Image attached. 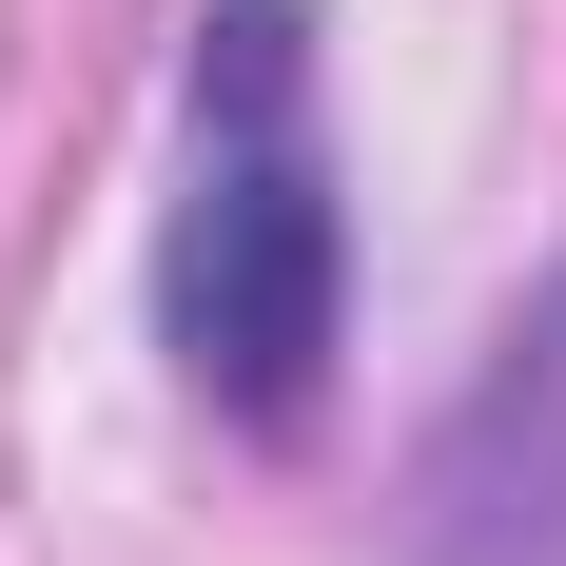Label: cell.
Wrapping results in <instances>:
<instances>
[{
    "label": "cell",
    "instance_id": "7a4b0ae2",
    "mask_svg": "<svg viewBox=\"0 0 566 566\" xmlns=\"http://www.w3.org/2000/svg\"><path fill=\"white\" fill-rule=\"evenodd\" d=\"M410 566H566V293L489 352L450 450L410 489Z\"/></svg>",
    "mask_w": 566,
    "mask_h": 566
},
{
    "label": "cell",
    "instance_id": "6da1fadb",
    "mask_svg": "<svg viewBox=\"0 0 566 566\" xmlns=\"http://www.w3.org/2000/svg\"><path fill=\"white\" fill-rule=\"evenodd\" d=\"M157 313H176L196 410H234V430H313L333 333H352V216H333L313 20H293V0H216V20H196V137H176Z\"/></svg>",
    "mask_w": 566,
    "mask_h": 566
}]
</instances>
